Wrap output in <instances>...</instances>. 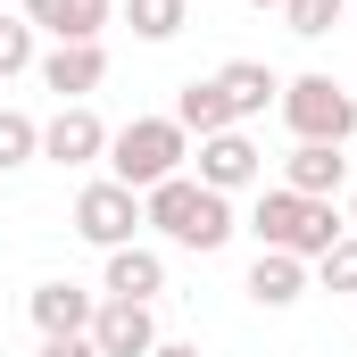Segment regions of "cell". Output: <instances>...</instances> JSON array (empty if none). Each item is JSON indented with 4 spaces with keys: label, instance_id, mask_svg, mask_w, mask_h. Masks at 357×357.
<instances>
[{
    "label": "cell",
    "instance_id": "1",
    "mask_svg": "<svg viewBox=\"0 0 357 357\" xmlns=\"http://www.w3.org/2000/svg\"><path fill=\"white\" fill-rule=\"evenodd\" d=\"M142 225H158L175 250H225L233 233H241V216H233V199L225 191H208L199 175H167L158 191H142Z\"/></svg>",
    "mask_w": 357,
    "mask_h": 357
},
{
    "label": "cell",
    "instance_id": "2",
    "mask_svg": "<svg viewBox=\"0 0 357 357\" xmlns=\"http://www.w3.org/2000/svg\"><path fill=\"white\" fill-rule=\"evenodd\" d=\"M250 233H258V250H291V258H324L341 233H349V216H333V199H299V191H258V208H250Z\"/></svg>",
    "mask_w": 357,
    "mask_h": 357
},
{
    "label": "cell",
    "instance_id": "3",
    "mask_svg": "<svg viewBox=\"0 0 357 357\" xmlns=\"http://www.w3.org/2000/svg\"><path fill=\"white\" fill-rule=\"evenodd\" d=\"M183 158H191V133L175 116H133L108 133V175L125 191H158L167 175H183Z\"/></svg>",
    "mask_w": 357,
    "mask_h": 357
},
{
    "label": "cell",
    "instance_id": "4",
    "mask_svg": "<svg viewBox=\"0 0 357 357\" xmlns=\"http://www.w3.org/2000/svg\"><path fill=\"white\" fill-rule=\"evenodd\" d=\"M282 125H291V142H357V100H349V84L341 75H291L282 84Z\"/></svg>",
    "mask_w": 357,
    "mask_h": 357
},
{
    "label": "cell",
    "instance_id": "5",
    "mask_svg": "<svg viewBox=\"0 0 357 357\" xmlns=\"http://www.w3.org/2000/svg\"><path fill=\"white\" fill-rule=\"evenodd\" d=\"M75 233H84L100 258H108V250H125V241L142 233V191H125L116 175L84 183V191H75Z\"/></svg>",
    "mask_w": 357,
    "mask_h": 357
},
{
    "label": "cell",
    "instance_id": "6",
    "mask_svg": "<svg viewBox=\"0 0 357 357\" xmlns=\"http://www.w3.org/2000/svg\"><path fill=\"white\" fill-rule=\"evenodd\" d=\"M191 158H199V183H208V191H225V199H233V191H258V183H266V150H258V142H250L241 125L208 133V142H199Z\"/></svg>",
    "mask_w": 357,
    "mask_h": 357
},
{
    "label": "cell",
    "instance_id": "7",
    "mask_svg": "<svg viewBox=\"0 0 357 357\" xmlns=\"http://www.w3.org/2000/svg\"><path fill=\"white\" fill-rule=\"evenodd\" d=\"M33 67H42V91H59V108L67 100H91V91L108 84V50L100 42H50Z\"/></svg>",
    "mask_w": 357,
    "mask_h": 357
},
{
    "label": "cell",
    "instance_id": "8",
    "mask_svg": "<svg viewBox=\"0 0 357 357\" xmlns=\"http://www.w3.org/2000/svg\"><path fill=\"white\" fill-rule=\"evenodd\" d=\"M25 316H33V333H42V341H67V333H91L100 291H84V282H33Z\"/></svg>",
    "mask_w": 357,
    "mask_h": 357
},
{
    "label": "cell",
    "instance_id": "9",
    "mask_svg": "<svg viewBox=\"0 0 357 357\" xmlns=\"http://www.w3.org/2000/svg\"><path fill=\"white\" fill-rule=\"evenodd\" d=\"M91 349H100V357H150V349H158V316H150L142 299H100Z\"/></svg>",
    "mask_w": 357,
    "mask_h": 357
},
{
    "label": "cell",
    "instance_id": "10",
    "mask_svg": "<svg viewBox=\"0 0 357 357\" xmlns=\"http://www.w3.org/2000/svg\"><path fill=\"white\" fill-rule=\"evenodd\" d=\"M42 158H50V167H91V158H108V125L91 116L84 100H67V108L42 125Z\"/></svg>",
    "mask_w": 357,
    "mask_h": 357
},
{
    "label": "cell",
    "instance_id": "11",
    "mask_svg": "<svg viewBox=\"0 0 357 357\" xmlns=\"http://www.w3.org/2000/svg\"><path fill=\"white\" fill-rule=\"evenodd\" d=\"M17 17L33 33H50V42H100V25L116 17V0H25Z\"/></svg>",
    "mask_w": 357,
    "mask_h": 357
},
{
    "label": "cell",
    "instance_id": "12",
    "mask_svg": "<svg viewBox=\"0 0 357 357\" xmlns=\"http://www.w3.org/2000/svg\"><path fill=\"white\" fill-rule=\"evenodd\" d=\"M167 291V258L158 250H142V241H125V250H108V266H100V299H158Z\"/></svg>",
    "mask_w": 357,
    "mask_h": 357
},
{
    "label": "cell",
    "instance_id": "13",
    "mask_svg": "<svg viewBox=\"0 0 357 357\" xmlns=\"http://www.w3.org/2000/svg\"><path fill=\"white\" fill-rule=\"evenodd\" d=\"M216 91H225L233 125H250V116H266L274 100H282V75H274L266 59H225V67H216Z\"/></svg>",
    "mask_w": 357,
    "mask_h": 357
},
{
    "label": "cell",
    "instance_id": "14",
    "mask_svg": "<svg viewBox=\"0 0 357 357\" xmlns=\"http://www.w3.org/2000/svg\"><path fill=\"white\" fill-rule=\"evenodd\" d=\"M307 282H316V274H307V258H291V250H258L241 291H250L258 307H299V299H307Z\"/></svg>",
    "mask_w": 357,
    "mask_h": 357
},
{
    "label": "cell",
    "instance_id": "15",
    "mask_svg": "<svg viewBox=\"0 0 357 357\" xmlns=\"http://www.w3.org/2000/svg\"><path fill=\"white\" fill-rule=\"evenodd\" d=\"M349 183V158L333 150V142H299L291 158H282V191H299V199H333Z\"/></svg>",
    "mask_w": 357,
    "mask_h": 357
},
{
    "label": "cell",
    "instance_id": "16",
    "mask_svg": "<svg viewBox=\"0 0 357 357\" xmlns=\"http://www.w3.org/2000/svg\"><path fill=\"white\" fill-rule=\"evenodd\" d=\"M175 125H183V133H199V142H208V133H225V125H233V108H225V91H216V75H208V84H199V75H191V84L175 91Z\"/></svg>",
    "mask_w": 357,
    "mask_h": 357
},
{
    "label": "cell",
    "instance_id": "17",
    "mask_svg": "<svg viewBox=\"0 0 357 357\" xmlns=\"http://www.w3.org/2000/svg\"><path fill=\"white\" fill-rule=\"evenodd\" d=\"M183 17H191V0H125V25H133V42H175Z\"/></svg>",
    "mask_w": 357,
    "mask_h": 357
},
{
    "label": "cell",
    "instance_id": "18",
    "mask_svg": "<svg viewBox=\"0 0 357 357\" xmlns=\"http://www.w3.org/2000/svg\"><path fill=\"white\" fill-rule=\"evenodd\" d=\"M42 158V125L25 116V108H0V175H17V167H33Z\"/></svg>",
    "mask_w": 357,
    "mask_h": 357
},
{
    "label": "cell",
    "instance_id": "19",
    "mask_svg": "<svg viewBox=\"0 0 357 357\" xmlns=\"http://www.w3.org/2000/svg\"><path fill=\"white\" fill-rule=\"evenodd\" d=\"M341 17H349V0H282V25H291L299 42H324Z\"/></svg>",
    "mask_w": 357,
    "mask_h": 357
},
{
    "label": "cell",
    "instance_id": "20",
    "mask_svg": "<svg viewBox=\"0 0 357 357\" xmlns=\"http://www.w3.org/2000/svg\"><path fill=\"white\" fill-rule=\"evenodd\" d=\"M33 59H42V50H33V25H25V17H0V84L25 75Z\"/></svg>",
    "mask_w": 357,
    "mask_h": 357
},
{
    "label": "cell",
    "instance_id": "21",
    "mask_svg": "<svg viewBox=\"0 0 357 357\" xmlns=\"http://www.w3.org/2000/svg\"><path fill=\"white\" fill-rule=\"evenodd\" d=\"M307 274H316L324 291H357V233H341V241H333V250H324Z\"/></svg>",
    "mask_w": 357,
    "mask_h": 357
},
{
    "label": "cell",
    "instance_id": "22",
    "mask_svg": "<svg viewBox=\"0 0 357 357\" xmlns=\"http://www.w3.org/2000/svg\"><path fill=\"white\" fill-rule=\"evenodd\" d=\"M42 357H100V349H91V333H67V341H42Z\"/></svg>",
    "mask_w": 357,
    "mask_h": 357
},
{
    "label": "cell",
    "instance_id": "23",
    "mask_svg": "<svg viewBox=\"0 0 357 357\" xmlns=\"http://www.w3.org/2000/svg\"><path fill=\"white\" fill-rule=\"evenodd\" d=\"M150 357H199V341H158Z\"/></svg>",
    "mask_w": 357,
    "mask_h": 357
},
{
    "label": "cell",
    "instance_id": "24",
    "mask_svg": "<svg viewBox=\"0 0 357 357\" xmlns=\"http://www.w3.org/2000/svg\"><path fill=\"white\" fill-rule=\"evenodd\" d=\"M349 233H357V191H349Z\"/></svg>",
    "mask_w": 357,
    "mask_h": 357
},
{
    "label": "cell",
    "instance_id": "25",
    "mask_svg": "<svg viewBox=\"0 0 357 357\" xmlns=\"http://www.w3.org/2000/svg\"><path fill=\"white\" fill-rule=\"evenodd\" d=\"M250 8H282V0H250Z\"/></svg>",
    "mask_w": 357,
    "mask_h": 357
}]
</instances>
